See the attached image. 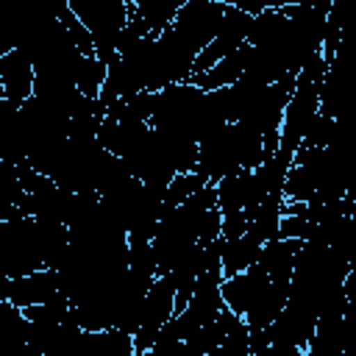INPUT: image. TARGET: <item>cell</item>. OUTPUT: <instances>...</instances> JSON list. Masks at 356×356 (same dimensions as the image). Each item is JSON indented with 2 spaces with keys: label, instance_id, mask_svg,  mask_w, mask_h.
Here are the masks:
<instances>
[{
  "label": "cell",
  "instance_id": "1",
  "mask_svg": "<svg viewBox=\"0 0 356 356\" xmlns=\"http://www.w3.org/2000/svg\"><path fill=\"white\" fill-rule=\"evenodd\" d=\"M70 8L95 36V56L106 64L120 58L117 39L134 14V0H70Z\"/></svg>",
  "mask_w": 356,
  "mask_h": 356
},
{
  "label": "cell",
  "instance_id": "2",
  "mask_svg": "<svg viewBox=\"0 0 356 356\" xmlns=\"http://www.w3.org/2000/svg\"><path fill=\"white\" fill-rule=\"evenodd\" d=\"M225 3L220 0H186L181 6V11L175 14L172 19V31L195 50L200 53L217 33H220V25H222V17H225Z\"/></svg>",
  "mask_w": 356,
  "mask_h": 356
},
{
  "label": "cell",
  "instance_id": "3",
  "mask_svg": "<svg viewBox=\"0 0 356 356\" xmlns=\"http://www.w3.org/2000/svg\"><path fill=\"white\" fill-rule=\"evenodd\" d=\"M175 314V286L167 275H159L147 295H145V306H142V325L134 337L136 342V356H147L153 350L156 334L161 331V325Z\"/></svg>",
  "mask_w": 356,
  "mask_h": 356
},
{
  "label": "cell",
  "instance_id": "4",
  "mask_svg": "<svg viewBox=\"0 0 356 356\" xmlns=\"http://www.w3.org/2000/svg\"><path fill=\"white\" fill-rule=\"evenodd\" d=\"M0 300H11L17 303L19 309L25 306H33V303H44L56 295H61V275L56 267H42L36 273H28V275H17V278H8L3 275V284H0Z\"/></svg>",
  "mask_w": 356,
  "mask_h": 356
},
{
  "label": "cell",
  "instance_id": "5",
  "mask_svg": "<svg viewBox=\"0 0 356 356\" xmlns=\"http://www.w3.org/2000/svg\"><path fill=\"white\" fill-rule=\"evenodd\" d=\"M33 86H36L33 61L19 47L0 53V97L8 100L11 106H22L28 97H33Z\"/></svg>",
  "mask_w": 356,
  "mask_h": 356
},
{
  "label": "cell",
  "instance_id": "6",
  "mask_svg": "<svg viewBox=\"0 0 356 356\" xmlns=\"http://www.w3.org/2000/svg\"><path fill=\"white\" fill-rule=\"evenodd\" d=\"M248 44L264 47V50H278V53L286 56L289 17L284 14V8H264L261 14H256L253 17V25H250V33H248ZM286 61H289V56H286Z\"/></svg>",
  "mask_w": 356,
  "mask_h": 356
},
{
  "label": "cell",
  "instance_id": "7",
  "mask_svg": "<svg viewBox=\"0 0 356 356\" xmlns=\"http://www.w3.org/2000/svg\"><path fill=\"white\" fill-rule=\"evenodd\" d=\"M214 186H217V206L222 214L245 209V214L253 220V214L259 209L256 195H253V170H236V172L220 178Z\"/></svg>",
  "mask_w": 356,
  "mask_h": 356
},
{
  "label": "cell",
  "instance_id": "8",
  "mask_svg": "<svg viewBox=\"0 0 356 356\" xmlns=\"http://www.w3.org/2000/svg\"><path fill=\"white\" fill-rule=\"evenodd\" d=\"M300 245H303V239H295V236H275V239L264 242L259 264L270 273V278L275 284H292L295 259H298Z\"/></svg>",
  "mask_w": 356,
  "mask_h": 356
},
{
  "label": "cell",
  "instance_id": "9",
  "mask_svg": "<svg viewBox=\"0 0 356 356\" xmlns=\"http://www.w3.org/2000/svg\"><path fill=\"white\" fill-rule=\"evenodd\" d=\"M261 248H264V239H259L253 231H245L242 236H234V239L222 236V273H225V278L245 273L248 267L259 264Z\"/></svg>",
  "mask_w": 356,
  "mask_h": 356
},
{
  "label": "cell",
  "instance_id": "10",
  "mask_svg": "<svg viewBox=\"0 0 356 356\" xmlns=\"http://www.w3.org/2000/svg\"><path fill=\"white\" fill-rule=\"evenodd\" d=\"M245 64H248V42L242 47H236L234 53H228L222 61H217L211 70H203V72H195L189 81H195L200 89L211 92V89H220V86H231L236 83L242 75H245Z\"/></svg>",
  "mask_w": 356,
  "mask_h": 356
},
{
  "label": "cell",
  "instance_id": "11",
  "mask_svg": "<svg viewBox=\"0 0 356 356\" xmlns=\"http://www.w3.org/2000/svg\"><path fill=\"white\" fill-rule=\"evenodd\" d=\"M184 3L186 0H134V14L145 22L147 33H161L172 25Z\"/></svg>",
  "mask_w": 356,
  "mask_h": 356
},
{
  "label": "cell",
  "instance_id": "12",
  "mask_svg": "<svg viewBox=\"0 0 356 356\" xmlns=\"http://www.w3.org/2000/svg\"><path fill=\"white\" fill-rule=\"evenodd\" d=\"M209 184V178L200 170H189V172H178L170 184H167V195H164V211L181 206L184 200H189L195 192H200Z\"/></svg>",
  "mask_w": 356,
  "mask_h": 356
},
{
  "label": "cell",
  "instance_id": "13",
  "mask_svg": "<svg viewBox=\"0 0 356 356\" xmlns=\"http://www.w3.org/2000/svg\"><path fill=\"white\" fill-rule=\"evenodd\" d=\"M106 78H108V64L103 58H97V56H83L81 58V67H78V75H75V86L86 97H100Z\"/></svg>",
  "mask_w": 356,
  "mask_h": 356
},
{
  "label": "cell",
  "instance_id": "14",
  "mask_svg": "<svg viewBox=\"0 0 356 356\" xmlns=\"http://www.w3.org/2000/svg\"><path fill=\"white\" fill-rule=\"evenodd\" d=\"M331 134H334V117H328V114L320 111V114L312 120V125H309V131H306V136H303L300 145H309V147H325V145L331 142Z\"/></svg>",
  "mask_w": 356,
  "mask_h": 356
},
{
  "label": "cell",
  "instance_id": "15",
  "mask_svg": "<svg viewBox=\"0 0 356 356\" xmlns=\"http://www.w3.org/2000/svg\"><path fill=\"white\" fill-rule=\"evenodd\" d=\"M222 236V211L220 206L209 209L203 217H200V225H197V242L200 245H211L214 239Z\"/></svg>",
  "mask_w": 356,
  "mask_h": 356
},
{
  "label": "cell",
  "instance_id": "16",
  "mask_svg": "<svg viewBox=\"0 0 356 356\" xmlns=\"http://www.w3.org/2000/svg\"><path fill=\"white\" fill-rule=\"evenodd\" d=\"M250 228V217L245 214V209L239 211H228L222 214V236L225 239H234V236H242L245 231Z\"/></svg>",
  "mask_w": 356,
  "mask_h": 356
},
{
  "label": "cell",
  "instance_id": "17",
  "mask_svg": "<svg viewBox=\"0 0 356 356\" xmlns=\"http://www.w3.org/2000/svg\"><path fill=\"white\" fill-rule=\"evenodd\" d=\"M220 3H225V6H236V8H242V11H248V14H261L264 8H267V3L264 0H220Z\"/></svg>",
  "mask_w": 356,
  "mask_h": 356
},
{
  "label": "cell",
  "instance_id": "18",
  "mask_svg": "<svg viewBox=\"0 0 356 356\" xmlns=\"http://www.w3.org/2000/svg\"><path fill=\"white\" fill-rule=\"evenodd\" d=\"M264 3H267V8H286V6H295L300 0H264Z\"/></svg>",
  "mask_w": 356,
  "mask_h": 356
}]
</instances>
